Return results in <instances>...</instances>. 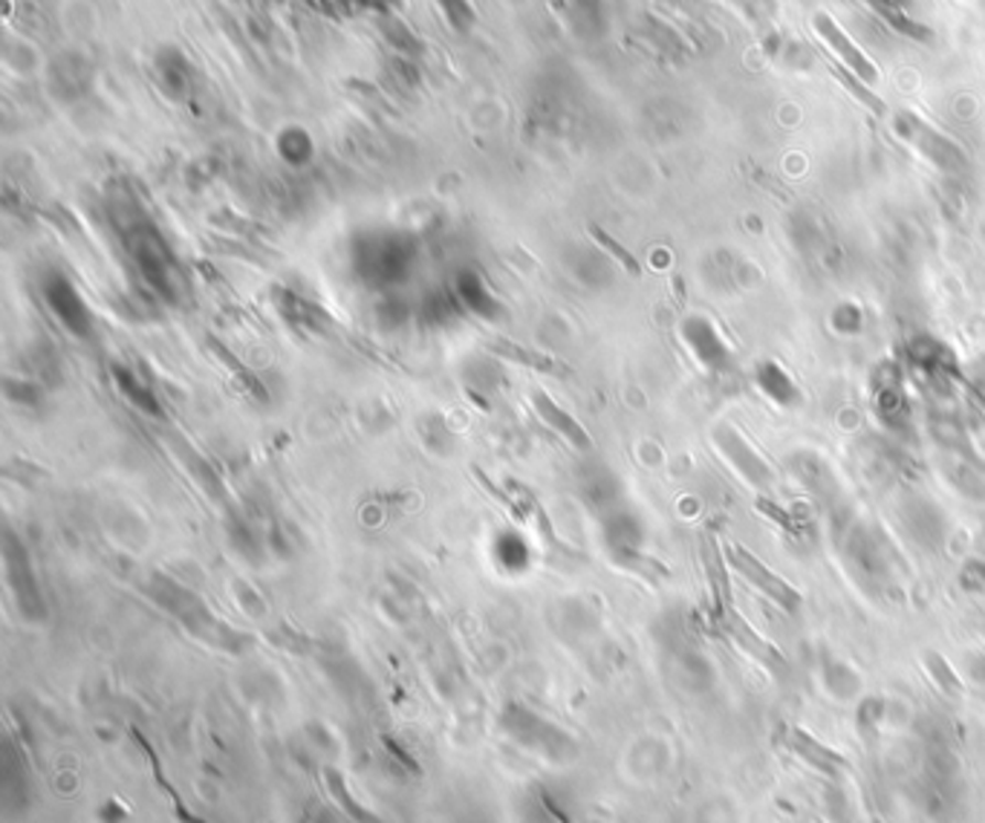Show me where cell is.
Returning a JSON list of instances; mask_svg holds the SVG:
<instances>
[{"instance_id":"5bb4252c","label":"cell","mask_w":985,"mask_h":823,"mask_svg":"<svg viewBox=\"0 0 985 823\" xmlns=\"http://www.w3.org/2000/svg\"><path fill=\"white\" fill-rule=\"evenodd\" d=\"M908 356L910 361H913V367H919V370H924V373L931 376L945 373V370H951V365H954V361H951V353L942 347V342H937V338L931 336L913 338V342L908 344Z\"/></svg>"},{"instance_id":"2e32d148","label":"cell","mask_w":985,"mask_h":823,"mask_svg":"<svg viewBox=\"0 0 985 823\" xmlns=\"http://www.w3.org/2000/svg\"><path fill=\"white\" fill-rule=\"evenodd\" d=\"M830 321H833V329L838 333V336H858V333L864 329V321L867 318H864L862 306L844 301V304L835 306L833 315H830Z\"/></svg>"},{"instance_id":"e0dca14e","label":"cell","mask_w":985,"mask_h":823,"mask_svg":"<svg viewBox=\"0 0 985 823\" xmlns=\"http://www.w3.org/2000/svg\"><path fill=\"white\" fill-rule=\"evenodd\" d=\"M113 379H119V388H122L125 397L133 399V402H137L139 408H142V411H148V413H151V416H160V413H156V402H153L151 393H148V390L142 388V385H139L137 376L128 373L125 367H116Z\"/></svg>"},{"instance_id":"44dd1931","label":"cell","mask_w":985,"mask_h":823,"mask_svg":"<svg viewBox=\"0 0 985 823\" xmlns=\"http://www.w3.org/2000/svg\"><path fill=\"white\" fill-rule=\"evenodd\" d=\"M593 235H596V237H598V243H602V246H607V249H610V252H613V255H616V258H619V260H621V263H625V267H627V269H630V272H639V267H636V263H634V258H630V255H627V252H621L619 246L613 243L610 237H607V235H602V231H598V229H593Z\"/></svg>"},{"instance_id":"30bf717a","label":"cell","mask_w":985,"mask_h":823,"mask_svg":"<svg viewBox=\"0 0 985 823\" xmlns=\"http://www.w3.org/2000/svg\"><path fill=\"white\" fill-rule=\"evenodd\" d=\"M789 472L798 483H801L810 495L824 497V500H833L838 495V483H835L833 468L826 465V459L815 451H798L789 457Z\"/></svg>"},{"instance_id":"3957f363","label":"cell","mask_w":985,"mask_h":823,"mask_svg":"<svg viewBox=\"0 0 985 823\" xmlns=\"http://www.w3.org/2000/svg\"><path fill=\"white\" fill-rule=\"evenodd\" d=\"M680 338L685 350L691 353V359L703 367L705 373L723 376L734 367L732 347L723 338V333L714 327V321L705 315H688L680 324Z\"/></svg>"},{"instance_id":"7c38bea8","label":"cell","mask_w":985,"mask_h":823,"mask_svg":"<svg viewBox=\"0 0 985 823\" xmlns=\"http://www.w3.org/2000/svg\"><path fill=\"white\" fill-rule=\"evenodd\" d=\"M864 3H867V7L890 26V30L905 35V39H917V41L931 39V30L910 18L908 12L910 0H864Z\"/></svg>"},{"instance_id":"7402d4cb","label":"cell","mask_w":985,"mask_h":823,"mask_svg":"<svg viewBox=\"0 0 985 823\" xmlns=\"http://www.w3.org/2000/svg\"><path fill=\"white\" fill-rule=\"evenodd\" d=\"M968 676L974 679L977 685L985 687V653L971 656V659H968Z\"/></svg>"},{"instance_id":"9c48e42d","label":"cell","mask_w":985,"mask_h":823,"mask_svg":"<svg viewBox=\"0 0 985 823\" xmlns=\"http://www.w3.org/2000/svg\"><path fill=\"white\" fill-rule=\"evenodd\" d=\"M755 388L780 411H792L801 404V388L780 361H760L755 367Z\"/></svg>"},{"instance_id":"ac0fdd59","label":"cell","mask_w":985,"mask_h":823,"mask_svg":"<svg viewBox=\"0 0 985 823\" xmlns=\"http://www.w3.org/2000/svg\"><path fill=\"white\" fill-rule=\"evenodd\" d=\"M951 480L954 486L963 491V495L974 497V500H983L985 503V472L974 468V465H956V472H951Z\"/></svg>"},{"instance_id":"8fae6325","label":"cell","mask_w":985,"mask_h":823,"mask_svg":"<svg viewBox=\"0 0 985 823\" xmlns=\"http://www.w3.org/2000/svg\"><path fill=\"white\" fill-rule=\"evenodd\" d=\"M876 411L887 422L890 431H908L910 427L908 399H905V390H901L896 370H890L887 381H878L876 385Z\"/></svg>"},{"instance_id":"6da1fadb","label":"cell","mask_w":985,"mask_h":823,"mask_svg":"<svg viewBox=\"0 0 985 823\" xmlns=\"http://www.w3.org/2000/svg\"><path fill=\"white\" fill-rule=\"evenodd\" d=\"M833 534L844 564L862 581L864 587H894L896 564L899 561H896L894 543L887 541L881 527H876L873 520L862 518L858 511L838 503L833 511Z\"/></svg>"},{"instance_id":"8992f818","label":"cell","mask_w":985,"mask_h":823,"mask_svg":"<svg viewBox=\"0 0 985 823\" xmlns=\"http://www.w3.org/2000/svg\"><path fill=\"white\" fill-rule=\"evenodd\" d=\"M728 557H732L734 570L740 572L743 578L749 581L751 587L760 589V593H764L766 598H771V602L778 604V607H783L787 613H794L798 607H801V595L794 593L787 581L780 578L778 572H771L769 566L760 561V557L751 555L749 549L728 546Z\"/></svg>"},{"instance_id":"ba28073f","label":"cell","mask_w":985,"mask_h":823,"mask_svg":"<svg viewBox=\"0 0 985 823\" xmlns=\"http://www.w3.org/2000/svg\"><path fill=\"white\" fill-rule=\"evenodd\" d=\"M812 30L818 32V39L826 41V46H830V50H833V53L838 55L841 62H844V67H847L849 73H853V76L862 78V82L867 87L878 85V67H876V64H873L870 58H867V55H864L862 50H858V46L853 44V41H849L847 32L841 30L838 23H835L833 18L826 15V12H818V15L812 18Z\"/></svg>"},{"instance_id":"277c9868","label":"cell","mask_w":985,"mask_h":823,"mask_svg":"<svg viewBox=\"0 0 985 823\" xmlns=\"http://www.w3.org/2000/svg\"><path fill=\"white\" fill-rule=\"evenodd\" d=\"M714 445L717 451L723 454L728 465L734 468V474L740 477L746 486L751 488H769L771 480H775V472H771V465L766 463V457L755 445L746 440V436L737 431L734 425L723 422V425L714 427Z\"/></svg>"},{"instance_id":"9a60e30c","label":"cell","mask_w":985,"mask_h":823,"mask_svg":"<svg viewBox=\"0 0 985 823\" xmlns=\"http://www.w3.org/2000/svg\"><path fill=\"white\" fill-rule=\"evenodd\" d=\"M789 746H792V751H798V755H801L803 760H810L812 766H818V769L833 771L835 766H841L838 757H835L833 751H830V748L818 746V743L810 737V734L789 732Z\"/></svg>"},{"instance_id":"d6986e66","label":"cell","mask_w":985,"mask_h":823,"mask_svg":"<svg viewBox=\"0 0 985 823\" xmlns=\"http://www.w3.org/2000/svg\"><path fill=\"white\" fill-rule=\"evenodd\" d=\"M495 350L500 353V356H506V359L520 361V365H532V367H538V370H555V365H552L550 359H543V356H538V353L520 350V347H515V344L495 342Z\"/></svg>"},{"instance_id":"52a82bcc","label":"cell","mask_w":985,"mask_h":823,"mask_svg":"<svg viewBox=\"0 0 985 823\" xmlns=\"http://www.w3.org/2000/svg\"><path fill=\"white\" fill-rule=\"evenodd\" d=\"M789 237H792L794 249L807 260L818 263L824 269H835L841 260V249L824 229V223L818 220L810 212H794L789 217Z\"/></svg>"},{"instance_id":"4fadbf2b","label":"cell","mask_w":985,"mask_h":823,"mask_svg":"<svg viewBox=\"0 0 985 823\" xmlns=\"http://www.w3.org/2000/svg\"><path fill=\"white\" fill-rule=\"evenodd\" d=\"M532 402H535L538 413H541L543 420L550 422V425L555 427L558 434L564 436V440H570V443H573L575 448H584V451L589 448L587 431H584V427H581L578 422H575L573 416H570V413L561 411V408H558V404L552 402V399H546V397H543V393H535V397H532Z\"/></svg>"},{"instance_id":"7a4b0ae2","label":"cell","mask_w":985,"mask_h":823,"mask_svg":"<svg viewBox=\"0 0 985 823\" xmlns=\"http://www.w3.org/2000/svg\"><path fill=\"white\" fill-rule=\"evenodd\" d=\"M894 130L905 145L913 148L928 165H933L942 174L963 176L971 169L965 148L956 139L948 137V133H942L940 128H933L931 122H924L922 116L910 113V110H899L894 116Z\"/></svg>"},{"instance_id":"5b68a950","label":"cell","mask_w":985,"mask_h":823,"mask_svg":"<svg viewBox=\"0 0 985 823\" xmlns=\"http://www.w3.org/2000/svg\"><path fill=\"white\" fill-rule=\"evenodd\" d=\"M901 527L908 529V534L928 552H937V549L945 546L948 538V518L942 515V509L933 500H928L924 495H908L899 506Z\"/></svg>"},{"instance_id":"ffe728a7","label":"cell","mask_w":985,"mask_h":823,"mask_svg":"<svg viewBox=\"0 0 985 823\" xmlns=\"http://www.w3.org/2000/svg\"><path fill=\"white\" fill-rule=\"evenodd\" d=\"M732 3L740 9L743 15L749 18L755 26H764V23L771 21V15H775V3H771V0H732Z\"/></svg>"}]
</instances>
